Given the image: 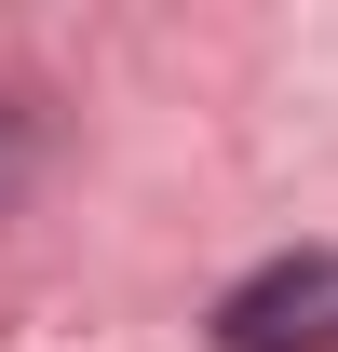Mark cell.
Segmentation results:
<instances>
[{"label":"cell","instance_id":"1","mask_svg":"<svg viewBox=\"0 0 338 352\" xmlns=\"http://www.w3.org/2000/svg\"><path fill=\"white\" fill-rule=\"evenodd\" d=\"M216 352H338V258H271L216 298Z\"/></svg>","mask_w":338,"mask_h":352}]
</instances>
